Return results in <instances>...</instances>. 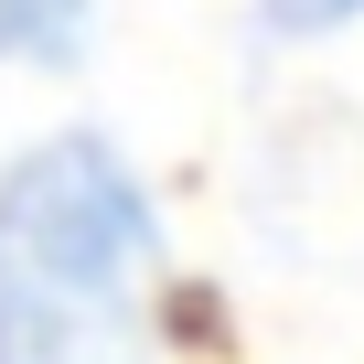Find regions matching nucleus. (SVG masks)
Returning <instances> with one entry per match:
<instances>
[{
	"instance_id": "f257e3e1",
	"label": "nucleus",
	"mask_w": 364,
	"mask_h": 364,
	"mask_svg": "<svg viewBox=\"0 0 364 364\" xmlns=\"http://www.w3.org/2000/svg\"><path fill=\"white\" fill-rule=\"evenodd\" d=\"M161 225L107 139H43L0 171V364H150Z\"/></svg>"
},
{
	"instance_id": "f03ea898",
	"label": "nucleus",
	"mask_w": 364,
	"mask_h": 364,
	"mask_svg": "<svg viewBox=\"0 0 364 364\" xmlns=\"http://www.w3.org/2000/svg\"><path fill=\"white\" fill-rule=\"evenodd\" d=\"M86 11L97 0H0V65H54V54H75V33H86Z\"/></svg>"
},
{
	"instance_id": "7ed1b4c3",
	"label": "nucleus",
	"mask_w": 364,
	"mask_h": 364,
	"mask_svg": "<svg viewBox=\"0 0 364 364\" xmlns=\"http://www.w3.org/2000/svg\"><path fill=\"white\" fill-rule=\"evenodd\" d=\"M364 0H268V22L279 33H332V22H353Z\"/></svg>"
}]
</instances>
